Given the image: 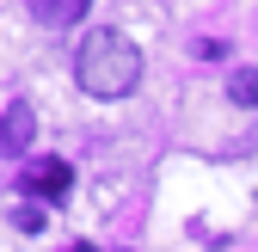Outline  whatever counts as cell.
I'll return each mask as SVG.
<instances>
[{
  "label": "cell",
  "instance_id": "cell-7",
  "mask_svg": "<svg viewBox=\"0 0 258 252\" xmlns=\"http://www.w3.org/2000/svg\"><path fill=\"white\" fill-rule=\"evenodd\" d=\"M68 252H99V246H68Z\"/></svg>",
  "mask_w": 258,
  "mask_h": 252
},
{
  "label": "cell",
  "instance_id": "cell-3",
  "mask_svg": "<svg viewBox=\"0 0 258 252\" xmlns=\"http://www.w3.org/2000/svg\"><path fill=\"white\" fill-rule=\"evenodd\" d=\"M19 184H25V197H61V191H68V166H61V160H43V166H31Z\"/></svg>",
  "mask_w": 258,
  "mask_h": 252
},
{
  "label": "cell",
  "instance_id": "cell-6",
  "mask_svg": "<svg viewBox=\"0 0 258 252\" xmlns=\"http://www.w3.org/2000/svg\"><path fill=\"white\" fill-rule=\"evenodd\" d=\"M13 228H25V234L43 228V209H13Z\"/></svg>",
  "mask_w": 258,
  "mask_h": 252
},
{
  "label": "cell",
  "instance_id": "cell-5",
  "mask_svg": "<svg viewBox=\"0 0 258 252\" xmlns=\"http://www.w3.org/2000/svg\"><path fill=\"white\" fill-rule=\"evenodd\" d=\"M228 99H234V105H258V74H252V68H234Z\"/></svg>",
  "mask_w": 258,
  "mask_h": 252
},
{
  "label": "cell",
  "instance_id": "cell-2",
  "mask_svg": "<svg viewBox=\"0 0 258 252\" xmlns=\"http://www.w3.org/2000/svg\"><path fill=\"white\" fill-rule=\"evenodd\" d=\"M37 142V111L31 105H7L0 111V154H25Z\"/></svg>",
  "mask_w": 258,
  "mask_h": 252
},
{
  "label": "cell",
  "instance_id": "cell-4",
  "mask_svg": "<svg viewBox=\"0 0 258 252\" xmlns=\"http://www.w3.org/2000/svg\"><path fill=\"white\" fill-rule=\"evenodd\" d=\"M86 7L92 0H31V13H37L49 31H61V25H74V19H86Z\"/></svg>",
  "mask_w": 258,
  "mask_h": 252
},
{
  "label": "cell",
  "instance_id": "cell-1",
  "mask_svg": "<svg viewBox=\"0 0 258 252\" xmlns=\"http://www.w3.org/2000/svg\"><path fill=\"white\" fill-rule=\"evenodd\" d=\"M74 80L80 92H92V99H129L142 80V49L123 37V31H86L80 49H74Z\"/></svg>",
  "mask_w": 258,
  "mask_h": 252
}]
</instances>
